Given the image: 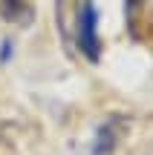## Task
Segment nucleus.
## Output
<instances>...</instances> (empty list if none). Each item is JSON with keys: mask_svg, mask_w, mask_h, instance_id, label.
Returning a JSON list of instances; mask_svg holds the SVG:
<instances>
[{"mask_svg": "<svg viewBox=\"0 0 153 155\" xmlns=\"http://www.w3.org/2000/svg\"><path fill=\"white\" fill-rule=\"evenodd\" d=\"M98 12L92 0H84L78 6V17H75V35H78V49L84 52L90 61H98L101 55V43H98Z\"/></svg>", "mask_w": 153, "mask_h": 155, "instance_id": "obj_1", "label": "nucleus"}, {"mask_svg": "<svg viewBox=\"0 0 153 155\" xmlns=\"http://www.w3.org/2000/svg\"><path fill=\"white\" fill-rule=\"evenodd\" d=\"M124 132H127V121H124L121 115L107 118V121L98 127V135H96V144H92V152H96V155H110L116 147L121 144Z\"/></svg>", "mask_w": 153, "mask_h": 155, "instance_id": "obj_2", "label": "nucleus"}, {"mask_svg": "<svg viewBox=\"0 0 153 155\" xmlns=\"http://www.w3.org/2000/svg\"><path fill=\"white\" fill-rule=\"evenodd\" d=\"M78 0H55V20H58V32H61L64 43H72V29H75V17H78Z\"/></svg>", "mask_w": 153, "mask_h": 155, "instance_id": "obj_3", "label": "nucleus"}, {"mask_svg": "<svg viewBox=\"0 0 153 155\" xmlns=\"http://www.w3.org/2000/svg\"><path fill=\"white\" fill-rule=\"evenodd\" d=\"M3 17L6 20H17V23H29V17H32L29 0H3Z\"/></svg>", "mask_w": 153, "mask_h": 155, "instance_id": "obj_4", "label": "nucleus"}]
</instances>
